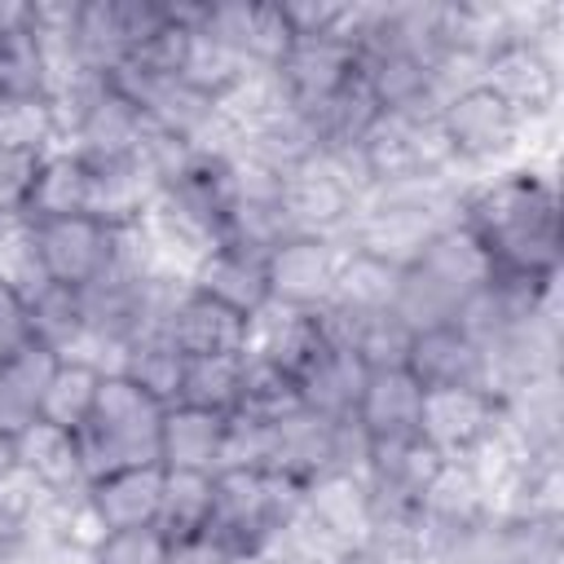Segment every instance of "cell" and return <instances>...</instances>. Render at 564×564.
Returning a JSON list of instances; mask_svg holds the SVG:
<instances>
[{"label":"cell","instance_id":"35","mask_svg":"<svg viewBox=\"0 0 564 564\" xmlns=\"http://www.w3.org/2000/svg\"><path fill=\"white\" fill-rule=\"evenodd\" d=\"M0 150L48 154L57 150V119L48 97H4L0 106Z\"/></svg>","mask_w":564,"mask_h":564},{"label":"cell","instance_id":"2","mask_svg":"<svg viewBox=\"0 0 564 564\" xmlns=\"http://www.w3.org/2000/svg\"><path fill=\"white\" fill-rule=\"evenodd\" d=\"M159 423H163L159 401H150L123 375H101L97 405L88 423L75 432L84 480H97L106 471L137 467V463H159Z\"/></svg>","mask_w":564,"mask_h":564},{"label":"cell","instance_id":"34","mask_svg":"<svg viewBox=\"0 0 564 564\" xmlns=\"http://www.w3.org/2000/svg\"><path fill=\"white\" fill-rule=\"evenodd\" d=\"M238 397H242V357H198V361H185V379H181V401L185 405L234 414Z\"/></svg>","mask_w":564,"mask_h":564},{"label":"cell","instance_id":"26","mask_svg":"<svg viewBox=\"0 0 564 564\" xmlns=\"http://www.w3.org/2000/svg\"><path fill=\"white\" fill-rule=\"evenodd\" d=\"M357 163L370 189H392L405 181H423L414 163V141H410V119L401 115H379L370 132L357 141Z\"/></svg>","mask_w":564,"mask_h":564},{"label":"cell","instance_id":"12","mask_svg":"<svg viewBox=\"0 0 564 564\" xmlns=\"http://www.w3.org/2000/svg\"><path fill=\"white\" fill-rule=\"evenodd\" d=\"M141 132H145V115L123 93H115L106 79V88L88 101V110L79 115V123L62 150H75L88 167H106V163L132 159L141 145Z\"/></svg>","mask_w":564,"mask_h":564},{"label":"cell","instance_id":"23","mask_svg":"<svg viewBox=\"0 0 564 564\" xmlns=\"http://www.w3.org/2000/svg\"><path fill=\"white\" fill-rule=\"evenodd\" d=\"M53 366H57V352L35 339L0 357V427L4 432H22L40 414V397L48 388Z\"/></svg>","mask_w":564,"mask_h":564},{"label":"cell","instance_id":"19","mask_svg":"<svg viewBox=\"0 0 564 564\" xmlns=\"http://www.w3.org/2000/svg\"><path fill=\"white\" fill-rule=\"evenodd\" d=\"M84 494H88L97 520L106 524V533H115V529H145L159 516L163 463H137V467L106 471V476L88 480Z\"/></svg>","mask_w":564,"mask_h":564},{"label":"cell","instance_id":"33","mask_svg":"<svg viewBox=\"0 0 564 564\" xmlns=\"http://www.w3.org/2000/svg\"><path fill=\"white\" fill-rule=\"evenodd\" d=\"M410 339H414V330L388 308V313H375V317L348 326L339 348H352L366 370H405Z\"/></svg>","mask_w":564,"mask_h":564},{"label":"cell","instance_id":"43","mask_svg":"<svg viewBox=\"0 0 564 564\" xmlns=\"http://www.w3.org/2000/svg\"><path fill=\"white\" fill-rule=\"evenodd\" d=\"M18 471V432H4L0 427V480Z\"/></svg>","mask_w":564,"mask_h":564},{"label":"cell","instance_id":"30","mask_svg":"<svg viewBox=\"0 0 564 564\" xmlns=\"http://www.w3.org/2000/svg\"><path fill=\"white\" fill-rule=\"evenodd\" d=\"M123 379H132L150 401H159L163 410L181 401V379H185V357L176 352V344L167 335H145L132 339L123 352Z\"/></svg>","mask_w":564,"mask_h":564},{"label":"cell","instance_id":"31","mask_svg":"<svg viewBox=\"0 0 564 564\" xmlns=\"http://www.w3.org/2000/svg\"><path fill=\"white\" fill-rule=\"evenodd\" d=\"M31 339L53 348L57 357H70L79 348V339L88 335V317H84V295L70 291V286H44L31 304Z\"/></svg>","mask_w":564,"mask_h":564},{"label":"cell","instance_id":"20","mask_svg":"<svg viewBox=\"0 0 564 564\" xmlns=\"http://www.w3.org/2000/svg\"><path fill=\"white\" fill-rule=\"evenodd\" d=\"M370 370L357 361L352 348H339L330 344L300 379H295V397L304 410L330 419V423H348L357 414V401H361V388H366Z\"/></svg>","mask_w":564,"mask_h":564},{"label":"cell","instance_id":"22","mask_svg":"<svg viewBox=\"0 0 564 564\" xmlns=\"http://www.w3.org/2000/svg\"><path fill=\"white\" fill-rule=\"evenodd\" d=\"M18 467L48 494H79L88 485L75 432H66L57 423H44L40 414L18 432Z\"/></svg>","mask_w":564,"mask_h":564},{"label":"cell","instance_id":"24","mask_svg":"<svg viewBox=\"0 0 564 564\" xmlns=\"http://www.w3.org/2000/svg\"><path fill=\"white\" fill-rule=\"evenodd\" d=\"M93 198V172L75 150H48L40 159L26 216L31 220H57V216H88Z\"/></svg>","mask_w":564,"mask_h":564},{"label":"cell","instance_id":"13","mask_svg":"<svg viewBox=\"0 0 564 564\" xmlns=\"http://www.w3.org/2000/svg\"><path fill=\"white\" fill-rule=\"evenodd\" d=\"M330 542L339 546H357L370 538L375 529V502H370V485L366 471H322L317 480L304 485V507H300Z\"/></svg>","mask_w":564,"mask_h":564},{"label":"cell","instance_id":"28","mask_svg":"<svg viewBox=\"0 0 564 564\" xmlns=\"http://www.w3.org/2000/svg\"><path fill=\"white\" fill-rule=\"evenodd\" d=\"M247 75H251V62L238 48H229L225 40H216L207 31H189L185 62H181V75H176L181 84H189L194 93H203L220 106Z\"/></svg>","mask_w":564,"mask_h":564},{"label":"cell","instance_id":"39","mask_svg":"<svg viewBox=\"0 0 564 564\" xmlns=\"http://www.w3.org/2000/svg\"><path fill=\"white\" fill-rule=\"evenodd\" d=\"M40 159H44V154L0 150V216H18V212H26V198H31Z\"/></svg>","mask_w":564,"mask_h":564},{"label":"cell","instance_id":"17","mask_svg":"<svg viewBox=\"0 0 564 564\" xmlns=\"http://www.w3.org/2000/svg\"><path fill=\"white\" fill-rule=\"evenodd\" d=\"M335 427L330 419L295 405L291 414L273 419V445H269V471L286 476L295 485L317 480L322 471L335 467Z\"/></svg>","mask_w":564,"mask_h":564},{"label":"cell","instance_id":"8","mask_svg":"<svg viewBox=\"0 0 564 564\" xmlns=\"http://www.w3.org/2000/svg\"><path fill=\"white\" fill-rule=\"evenodd\" d=\"M326 348H330V335H326V326H322V313L264 304L260 313L247 317V348H242V357H256V361L282 370L291 383H295Z\"/></svg>","mask_w":564,"mask_h":564},{"label":"cell","instance_id":"36","mask_svg":"<svg viewBox=\"0 0 564 564\" xmlns=\"http://www.w3.org/2000/svg\"><path fill=\"white\" fill-rule=\"evenodd\" d=\"M269 445H273V423L234 410L225 419L216 471H269Z\"/></svg>","mask_w":564,"mask_h":564},{"label":"cell","instance_id":"14","mask_svg":"<svg viewBox=\"0 0 564 564\" xmlns=\"http://www.w3.org/2000/svg\"><path fill=\"white\" fill-rule=\"evenodd\" d=\"M410 269H419L427 282H436L454 304H458V313H463V304L471 300V295H480L489 282H494V260H489V251L476 242V234L471 229H463L458 220L454 225H445V229H436L432 234V242L423 247V256L410 264Z\"/></svg>","mask_w":564,"mask_h":564},{"label":"cell","instance_id":"45","mask_svg":"<svg viewBox=\"0 0 564 564\" xmlns=\"http://www.w3.org/2000/svg\"><path fill=\"white\" fill-rule=\"evenodd\" d=\"M0 106H4V93H0Z\"/></svg>","mask_w":564,"mask_h":564},{"label":"cell","instance_id":"3","mask_svg":"<svg viewBox=\"0 0 564 564\" xmlns=\"http://www.w3.org/2000/svg\"><path fill=\"white\" fill-rule=\"evenodd\" d=\"M304 507V485L273 471H216L207 538L225 551H264Z\"/></svg>","mask_w":564,"mask_h":564},{"label":"cell","instance_id":"27","mask_svg":"<svg viewBox=\"0 0 564 564\" xmlns=\"http://www.w3.org/2000/svg\"><path fill=\"white\" fill-rule=\"evenodd\" d=\"M212 498H216V471H167L163 467V498H159L154 529L167 542L203 538L212 520Z\"/></svg>","mask_w":564,"mask_h":564},{"label":"cell","instance_id":"15","mask_svg":"<svg viewBox=\"0 0 564 564\" xmlns=\"http://www.w3.org/2000/svg\"><path fill=\"white\" fill-rule=\"evenodd\" d=\"M167 339L176 344V352L185 361L198 357H242L247 348V317H238L234 308L198 295L194 286L176 300L172 317H167Z\"/></svg>","mask_w":564,"mask_h":564},{"label":"cell","instance_id":"6","mask_svg":"<svg viewBox=\"0 0 564 564\" xmlns=\"http://www.w3.org/2000/svg\"><path fill=\"white\" fill-rule=\"evenodd\" d=\"M480 84H489L524 123L555 115L560 101V57L546 53L538 40L520 35L494 48L480 66Z\"/></svg>","mask_w":564,"mask_h":564},{"label":"cell","instance_id":"16","mask_svg":"<svg viewBox=\"0 0 564 564\" xmlns=\"http://www.w3.org/2000/svg\"><path fill=\"white\" fill-rule=\"evenodd\" d=\"M419 410H423V388L414 383L410 370H370L352 419L370 445H392L419 436Z\"/></svg>","mask_w":564,"mask_h":564},{"label":"cell","instance_id":"46","mask_svg":"<svg viewBox=\"0 0 564 564\" xmlns=\"http://www.w3.org/2000/svg\"><path fill=\"white\" fill-rule=\"evenodd\" d=\"M13 564H18V560H13Z\"/></svg>","mask_w":564,"mask_h":564},{"label":"cell","instance_id":"7","mask_svg":"<svg viewBox=\"0 0 564 564\" xmlns=\"http://www.w3.org/2000/svg\"><path fill=\"white\" fill-rule=\"evenodd\" d=\"M502 419V401L489 388H423L419 441L441 458H467Z\"/></svg>","mask_w":564,"mask_h":564},{"label":"cell","instance_id":"1","mask_svg":"<svg viewBox=\"0 0 564 564\" xmlns=\"http://www.w3.org/2000/svg\"><path fill=\"white\" fill-rule=\"evenodd\" d=\"M458 225L476 234L498 273L555 282L560 273V203L538 167H516L480 185H463Z\"/></svg>","mask_w":564,"mask_h":564},{"label":"cell","instance_id":"44","mask_svg":"<svg viewBox=\"0 0 564 564\" xmlns=\"http://www.w3.org/2000/svg\"><path fill=\"white\" fill-rule=\"evenodd\" d=\"M225 564H278L273 551H229Z\"/></svg>","mask_w":564,"mask_h":564},{"label":"cell","instance_id":"32","mask_svg":"<svg viewBox=\"0 0 564 564\" xmlns=\"http://www.w3.org/2000/svg\"><path fill=\"white\" fill-rule=\"evenodd\" d=\"M0 286L22 295L26 304L48 286L44 264H40V247H35V220L26 212L0 216Z\"/></svg>","mask_w":564,"mask_h":564},{"label":"cell","instance_id":"4","mask_svg":"<svg viewBox=\"0 0 564 564\" xmlns=\"http://www.w3.org/2000/svg\"><path fill=\"white\" fill-rule=\"evenodd\" d=\"M436 119L454 145L458 167H480V163H498L507 154L520 150L529 123L489 88V84H467L458 93H449L436 106Z\"/></svg>","mask_w":564,"mask_h":564},{"label":"cell","instance_id":"21","mask_svg":"<svg viewBox=\"0 0 564 564\" xmlns=\"http://www.w3.org/2000/svg\"><path fill=\"white\" fill-rule=\"evenodd\" d=\"M225 419L229 414L185 405V401L167 405L163 423H159V463L167 471H216Z\"/></svg>","mask_w":564,"mask_h":564},{"label":"cell","instance_id":"11","mask_svg":"<svg viewBox=\"0 0 564 564\" xmlns=\"http://www.w3.org/2000/svg\"><path fill=\"white\" fill-rule=\"evenodd\" d=\"M405 370L414 375L419 388H489L485 344L476 335H467L458 322L414 330Z\"/></svg>","mask_w":564,"mask_h":564},{"label":"cell","instance_id":"9","mask_svg":"<svg viewBox=\"0 0 564 564\" xmlns=\"http://www.w3.org/2000/svg\"><path fill=\"white\" fill-rule=\"evenodd\" d=\"M286 101L308 119L357 79V48L344 40H295L273 66Z\"/></svg>","mask_w":564,"mask_h":564},{"label":"cell","instance_id":"40","mask_svg":"<svg viewBox=\"0 0 564 564\" xmlns=\"http://www.w3.org/2000/svg\"><path fill=\"white\" fill-rule=\"evenodd\" d=\"M26 339H31V313H26V300L13 295L9 286H0V357L18 352Z\"/></svg>","mask_w":564,"mask_h":564},{"label":"cell","instance_id":"5","mask_svg":"<svg viewBox=\"0 0 564 564\" xmlns=\"http://www.w3.org/2000/svg\"><path fill=\"white\" fill-rule=\"evenodd\" d=\"M348 256L344 238H322V234H291L264 256V278H269V304L282 308H326L339 264Z\"/></svg>","mask_w":564,"mask_h":564},{"label":"cell","instance_id":"10","mask_svg":"<svg viewBox=\"0 0 564 564\" xmlns=\"http://www.w3.org/2000/svg\"><path fill=\"white\" fill-rule=\"evenodd\" d=\"M35 247L44 278L53 286L84 291L106 273L110 260V229L93 216H57V220H35Z\"/></svg>","mask_w":564,"mask_h":564},{"label":"cell","instance_id":"41","mask_svg":"<svg viewBox=\"0 0 564 564\" xmlns=\"http://www.w3.org/2000/svg\"><path fill=\"white\" fill-rule=\"evenodd\" d=\"M18 564H93V551L70 546V542H53V538H35L18 551Z\"/></svg>","mask_w":564,"mask_h":564},{"label":"cell","instance_id":"42","mask_svg":"<svg viewBox=\"0 0 564 564\" xmlns=\"http://www.w3.org/2000/svg\"><path fill=\"white\" fill-rule=\"evenodd\" d=\"M225 546H216L207 533L203 538H189V542H172V555L167 564H225Z\"/></svg>","mask_w":564,"mask_h":564},{"label":"cell","instance_id":"38","mask_svg":"<svg viewBox=\"0 0 564 564\" xmlns=\"http://www.w3.org/2000/svg\"><path fill=\"white\" fill-rule=\"evenodd\" d=\"M172 542L145 524V529H115L101 538V546L93 551V564H167Z\"/></svg>","mask_w":564,"mask_h":564},{"label":"cell","instance_id":"29","mask_svg":"<svg viewBox=\"0 0 564 564\" xmlns=\"http://www.w3.org/2000/svg\"><path fill=\"white\" fill-rule=\"evenodd\" d=\"M97 388H101V370L88 366V361H75V357H57L53 375H48V388L40 397V419L44 423H57L66 432H79L97 405Z\"/></svg>","mask_w":564,"mask_h":564},{"label":"cell","instance_id":"37","mask_svg":"<svg viewBox=\"0 0 564 564\" xmlns=\"http://www.w3.org/2000/svg\"><path fill=\"white\" fill-rule=\"evenodd\" d=\"M295 405H300L295 383L282 370H273V366H264L256 357H242V397H238L242 414H256V419L273 423L282 414H291Z\"/></svg>","mask_w":564,"mask_h":564},{"label":"cell","instance_id":"25","mask_svg":"<svg viewBox=\"0 0 564 564\" xmlns=\"http://www.w3.org/2000/svg\"><path fill=\"white\" fill-rule=\"evenodd\" d=\"M0 93L4 97H48V70L40 44L26 26V4H0Z\"/></svg>","mask_w":564,"mask_h":564},{"label":"cell","instance_id":"18","mask_svg":"<svg viewBox=\"0 0 564 564\" xmlns=\"http://www.w3.org/2000/svg\"><path fill=\"white\" fill-rule=\"evenodd\" d=\"M189 286L225 308H234L238 317H251L269 304V278H264V256L247 251V247H234V242H220L207 251V260L194 269Z\"/></svg>","mask_w":564,"mask_h":564}]
</instances>
